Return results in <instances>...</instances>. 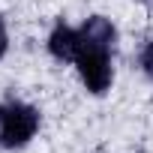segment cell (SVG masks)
<instances>
[{
	"instance_id": "1",
	"label": "cell",
	"mask_w": 153,
	"mask_h": 153,
	"mask_svg": "<svg viewBox=\"0 0 153 153\" xmlns=\"http://www.w3.org/2000/svg\"><path fill=\"white\" fill-rule=\"evenodd\" d=\"M78 30H81V51L75 57V69H78L84 87L93 96H102L114 81L111 51H114L117 30L105 15H90Z\"/></svg>"
},
{
	"instance_id": "4",
	"label": "cell",
	"mask_w": 153,
	"mask_h": 153,
	"mask_svg": "<svg viewBox=\"0 0 153 153\" xmlns=\"http://www.w3.org/2000/svg\"><path fill=\"white\" fill-rule=\"evenodd\" d=\"M138 66H141V72L147 75V78L153 81V39L141 48V54H138Z\"/></svg>"
},
{
	"instance_id": "2",
	"label": "cell",
	"mask_w": 153,
	"mask_h": 153,
	"mask_svg": "<svg viewBox=\"0 0 153 153\" xmlns=\"http://www.w3.org/2000/svg\"><path fill=\"white\" fill-rule=\"evenodd\" d=\"M39 132V111L21 99H9L0 105V147L18 150L30 144V138Z\"/></svg>"
},
{
	"instance_id": "3",
	"label": "cell",
	"mask_w": 153,
	"mask_h": 153,
	"mask_svg": "<svg viewBox=\"0 0 153 153\" xmlns=\"http://www.w3.org/2000/svg\"><path fill=\"white\" fill-rule=\"evenodd\" d=\"M48 51L60 63H75V57H78V51H81V30L60 21L48 33Z\"/></svg>"
},
{
	"instance_id": "5",
	"label": "cell",
	"mask_w": 153,
	"mask_h": 153,
	"mask_svg": "<svg viewBox=\"0 0 153 153\" xmlns=\"http://www.w3.org/2000/svg\"><path fill=\"white\" fill-rule=\"evenodd\" d=\"M6 48H9V36H6V24H3V18H0V57L6 54Z\"/></svg>"
}]
</instances>
